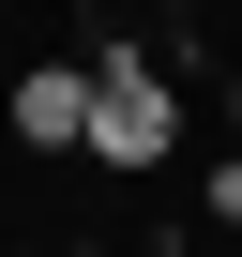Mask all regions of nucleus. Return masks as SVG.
Returning <instances> with one entry per match:
<instances>
[{"label":"nucleus","mask_w":242,"mask_h":257,"mask_svg":"<svg viewBox=\"0 0 242 257\" xmlns=\"http://www.w3.org/2000/svg\"><path fill=\"white\" fill-rule=\"evenodd\" d=\"M76 152H106V167H167V152H182V91H167V61L106 46V61H91V137H76Z\"/></svg>","instance_id":"nucleus-1"},{"label":"nucleus","mask_w":242,"mask_h":257,"mask_svg":"<svg viewBox=\"0 0 242 257\" xmlns=\"http://www.w3.org/2000/svg\"><path fill=\"white\" fill-rule=\"evenodd\" d=\"M16 137H31V152H76V137H91V61H31V76H16Z\"/></svg>","instance_id":"nucleus-2"},{"label":"nucleus","mask_w":242,"mask_h":257,"mask_svg":"<svg viewBox=\"0 0 242 257\" xmlns=\"http://www.w3.org/2000/svg\"><path fill=\"white\" fill-rule=\"evenodd\" d=\"M212 227H242V152H227V167H212Z\"/></svg>","instance_id":"nucleus-3"},{"label":"nucleus","mask_w":242,"mask_h":257,"mask_svg":"<svg viewBox=\"0 0 242 257\" xmlns=\"http://www.w3.org/2000/svg\"><path fill=\"white\" fill-rule=\"evenodd\" d=\"M76 257H106V242H76Z\"/></svg>","instance_id":"nucleus-4"}]
</instances>
